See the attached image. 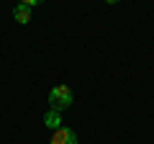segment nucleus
Segmentation results:
<instances>
[{"label": "nucleus", "instance_id": "nucleus-1", "mask_svg": "<svg viewBox=\"0 0 154 144\" xmlns=\"http://www.w3.org/2000/svg\"><path fill=\"white\" fill-rule=\"evenodd\" d=\"M49 105L51 111H64V108H69L72 105V90L67 88V85H57V88H51L49 93Z\"/></svg>", "mask_w": 154, "mask_h": 144}, {"label": "nucleus", "instance_id": "nucleus-2", "mask_svg": "<svg viewBox=\"0 0 154 144\" xmlns=\"http://www.w3.org/2000/svg\"><path fill=\"white\" fill-rule=\"evenodd\" d=\"M49 144H77V134L72 131V129H64V126H59L54 131V136H51V142Z\"/></svg>", "mask_w": 154, "mask_h": 144}, {"label": "nucleus", "instance_id": "nucleus-3", "mask_svg": "<svg viewBox=\"0 0 154 144\" xmlns=\"http://www.w3.org/2000/svg\"><path fill=\"white\" fill-rule=\"evenodd\" d=\"M13 18H16L18 23H23V26H26V23L31 21V8L23 5V3H21V5H16V8H13Z\"/></svg>", "mask_w": 154, "mask_h": 144}, {"label": "nucleus", "instance_id": "nucleus-4", "mask_svg": "<svg viewBox=\"0 0 154 144\" xmlns=\"http://www.w3.org/2000/svg\"><path fill=\"white\" fill-rule=\"evenodd\" d=\"M44 124L57 131V129L62 126V113H59V111H46V113H44Z\"/></svg>", "mask_w": 154, "mask_h": 144}, {"label": "nucleus", "instance_id": "nucleus-5", "mask_svg": "<svg viewBox=\"0 0 154 144\" xmlns=\"http://www.w3.org/2000/svg\"><path fill=\"white\" fill-rule=\"evenodd\" d=\"M38 3H44V0H23V5H28V8H33V5H38Z\"/></svg>", "mask_w": 154, "mask_h": 144}, {"label": "nucleus", "instance_id": "nucleus-6", "mask_svg": "<svg viewBox=\"0 0 154 144\" xmlns=\"http://www.w3.org/2000/svg\"><path fill=\"white\" fill-rule=\"evenodd\" d=\"M105 3H110V5H116V3H121V0H105Z\"/></svg>", "mask_w": 154, "mask_h": 144}]
</instances>
